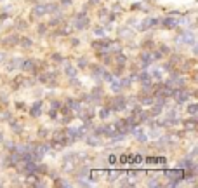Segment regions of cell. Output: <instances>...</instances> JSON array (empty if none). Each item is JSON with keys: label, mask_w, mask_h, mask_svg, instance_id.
I'll return each instance as SVG.
<instances>
[{"label": "cell", "mask_w": 198, "mask_h": 188, "mask_svg": "<svg viewBox=\"0 0 198 188\" xmlns=\"http://www.w3.org/2000/svg\"><path fill=\"white\" fill-rule=\"evenodd\" d=\"M110 87H111V91L113 92H122V86H120V79H115V77H113L111 80H110Z\"/></svg>", "instance_id": "obj_22"}, {"label": "cell", "mask_w": 198, "mask_h": 188, "mask_svg": "<svg viewBox=\"0 0 198 188\" xmlns=\"http://www.w3.org/2000/svg\"><path fill=\"white\" fill-rule=\"evenodd\" d=\"M37 30H38V33H40V35H44L45 31H47V26H45L44 23H42V25H38V28H37Z\"/></svg>", "instance_id": "obj_45"}, {"label": "cell", "mask_w": 198, "mask_h": 188, "mask_svg": "<svg viewBox=\"0 0 198 188\" xmlns=\"http://www.w3.org/2000/svg\"><path fill=\"white\" fill-rule=\"evenodd\" d=\"M101 0H89V5H99Z\"/></svg>", "instance_id": "obj_51"}, {"label": "cell", "mask_w": 198, "mask_h": 188, "mask_svg": "<svg viewBox=\"0 0 198 188\" xmlns=\"http://www.w3.org/2000/svg\"><path fill=\"white\" fill-rule=\"evenodd\" d=\"M71 45H78V38H71Z\"/></svg>", "instance_id": "obj_54"}, {"label": "cell", "mask_w": 198, "mask_h": 188, "mask_svg": "<svg viewBox=\"0 0 198 188\" xmlns=\"http://www.w3.org/2000/svg\"><path fill=\"white\" fill-rule=\"evenodd\" d=\"M179 167H184V169H195L196 171V164L193 162V158H183L179 162Z\"/></svg>", "instance_id": "obj_18"}, {"label": "cell", "mask_w": 198, "mask_h": 188, "mask_svg": "<svg viewBox=\"0 0 198 188\" xmlns=\"http://www.w3.org/2000/svg\"><path fill=\"white\" fill-rule=\"evenodd\" d=\"M125 106H127V98H123V96L116 94L115 98H113L111 105H110V108L115 110V112H122V110H125Z\"/></svg>", "instance_id": "obj_2"}, {"label": "cell", "mask_w": 198, "mask_h": 188, "mask_svg": "<svg viewBox=\"0 0 198 188\" xmlns=\"http://www.w3.org/2000/svg\"><path fill=\"white\" fill-rule=\"evenodd\" d=\"M90 73H92V79L99 80L103 77V73H104V68H103L101 64H92V66H90Z\"/></svg>", "instance_id": "obj_13"}, {"label": "cell", "mask_w": 198, "mask_h": 188, "mask_svg": "<svg viewBox=\"0 0 198 188\" xmlns=\"http://www.w3.org/2000/svg\"><path fill=\"white\" fill-rule=\"evenodd\" d=\"M26 21H18L16 23V28H19V30H26Z\"/></svg>", "instance_id": "obj_41"}, {"label": "cell", "mask_w": 198, "mask_h": 188, "mask_svg": "<svg viewBox=\"0 0 198 188\" xmlns=\"http://www.w3.org/2000/svg\"><path fill=\"white\" fill-rule=\"evenodd\" d=\"M21 68L24 70V72H28V73H37L38 72V64H37V61L35 59H23Z\"/></svg>", "instance_id": "obj_6"}, {"label": "cell", "mask_w": 198, "mask_h": 188, "mask_svg": "<svg viewBox=\"0 0 198 188\" xmlns=\"http://www.w3.org/2000/svg\"><path fill=\"white\" fill-rule=\"evenodd\" d=\"M42 110H44V105H42V101H37V103H33L31 105V108H30V115L31 117H40L42 115Z\"/></svg>", "instance_id": "obj_14"}, {"label": "cell", "mask_w": 198, "mask_h": 188, "mask_svg": "<svg viewBox=\"0 0 198 188\" xmlns=\"http://www.w3.org/2000/svg\"><path fill=\"white\" fill-rule=\"evenodd\" d=\"M9 122H11V127H12V131H14V132H21V131H23V125L19 124V122L12 120V119H11Z\"/></svg>", "instance_id": "obj_30"}, {"label": "cell", "mask_w": 198, "mask_h": 188, "mask_svg": "<svg viewBox=\"0 0 198 188\" xmlns=\"http://www.w3.org/2000/svg\"><path fill=\"white\" fill-rule=\"evenodd\" d=\"M160 23V19L158 18H146L141 21V25H139V30L141 31H146V30H150V28H153L155 25H158Z\"/></svg>", "instance_id": "obj_8"}, {"label": "cell", "mask_w": 198, "mask_h": 188, "mask_svg": "<svg viewBox=\"0 0 198 188\" xmlns=\"http://www.w3.org/2000/svg\"><path fill=\"white\" fill-rule=\"evenodd\" d=\"M177 42H183V44H188V45H195L196 38H195V33H193V31L188 30V31H183V33L179 35Z\"/></svg>", "instance_id": "obj_7"}, {"label": "cell", "mask_w": 198, "mask_h": 188, "mask_svg": "<svg viewBox=\"0 0 198 188\" xmlns=\"http://www.w3.org/2000/svg\"><path fill=\"white\" fill-rule=\"evenodd\" d=\"M54 185H56V186H71V183H68V181H64V180H56L54 181Z\"/></svg>", "instance_id": "obj_35"}, {"label": "cell", "mask_w": 198, "mask_h": 188, "mask_svg": "<svg viewBox=\"0 0 198 188\" xmlns=\"http://www.w3.org/2000/svg\"><path fill=\"white\" fill-rule=\"evenodd\" d=\"M160 53L162 54H169V53H170V49H169L167 45H160Z\"/></svg>", "instance_id": "obj_47"}, {"label": "cell", "mask_w": 198, "mask_h": 188, "mask_svg": "<svg viewBox=\"0 0 198 188\" xmlns=\"http://www.w3.org/2000/svg\"><path fill=\"white\" fill-rule=\"evenodd\" d=\"M113 40H110V38H104V37H99V40H96L92 44V49L99 51V53H103V51H106L108 53V47L111 45Z\"/></svg>", "instance_id": "obj_3"}, {"label": "cell", "mask_w": 198, "mask_h": 188, "mask_svg": "<svg viewBox=\"0 0 198 188\" xmlns=\"http://www.w3.org/2000/svg\"><path fill=\"white\" fill-rule=\"evenodd\" d=\"M139 101H141V105H142V106H151L155 99L151 98L150 94H141V96H139Z\"/></svg>", "instance_id": "obj_21"}, {"label": "cell", "mask_w": 198, "mask_h": 188, "mask_svg": "<svg viewBox=\"0 0 198 188\" xmlns=\"http://www.w3.org/2000/svg\"><path fill=\"white\" fill-rule=\"evenodd\" d=\"M113 11H116V12H120V11H122V7H120V4H115V5H113Z\"/></svg>", "instance_id": "obj_52"}, {"label": "cell", "mask_w": 198, "mask_h": 188, "mask_svg": "<svg viewBox=\"0 0 198 188\" xmlns=\"http://www.w3.org/2000/svg\"><path fill=\"white\" fill-rule=\"evenodd\" d=\"M2 143H4L5 150H9V152H11L12 148H14V143H11V141H5V139H4V141H2Z\"/></svg>", "instance_id": "obj_42"}, {"label": "cell", "mask_w": 198, "mask_h": 188, "mask_svg": "<svg viewBox=\"0 0 198 188\" xmlns=\"http://www.w3.org/2000/svg\"><path fill=\"white\" fill-rule=\"evenodd\" d=\"M132 185H134V183H132L131 180H123L122 181V186H132Z\"/></svg>", "instance_id": "obj_49"}, {"label": "cell", "mask_w": 198, "mask_h": 188, "mask_svg": "<svg viewBox=\"0 0 198 188\" xmlns=\"http://www.w3.org/2000/svg\"><path fill=\"white\" fill-rule=\"evenodd\" d=\"M19 44H21V47H24V49H28V47H31V38L30 37H19Z\"/></svg>", "instance_id": "obj_28"}, {"label": "cell", "mask_w": 198, "mask_h": 188, "mask_svg": "<svg viewBox=\"0 0 198 188\" xmlns=\"http://www.w3.org/2000/svg\"><path fill=\"white\" fill-rule=\"evenodd\" d=\"M0 2H2V0H0Z\"/></svg>", "instance_id": "obj_59"}, {"label": "cell", "mask_w": 198, "mask_h": 188, "mask_svg": "<svg viewBox=\"0 0 198 188\" xmlns=\"http://www.w3.org/2000/svg\"><path fill=\"white\" fill-rule=\"evenodd\" d=\"M0 117H2V120H4V119H5V120H11V119H12V115H11V112H4V113H2V115H0Z\"/></svg>", "instance_id": "obj_44"}, {"label": "cell", "mask_w": 198, "mask_h": 188, "mask_svg": "<svg viewBox=\"0 0 198 188\" xmlns=\"http://www.w3.org/2000/svg\"><path fill=\"white\" fill-rule=\"evenodd\" d=\"M113 113V110L110 108V106H106V108H101L99 110V113H97V115H99V119H101V120H106V119H110V115H111Z\"/></svg>", "instance_id": "obj_25"}, {"label": "cell", "mask_w": 198, "mask_h": 188, "mask_svg": "<svg viewBox=\"0 0 198 188\" xmlns=\"http://www.w3.org/2000/svg\"><path fill=\"white\" fill-rule=\"evenodd\" d=\"M101 98H103V91L99 89V87H96V89L90 92V101H101Z\"/></svg>", "instance_id": "obj_26"}, {"label": "cell", "mask_w": 198, "mask_h": 188, "mask_svg": "<svg viewBox=\"0 0 198 188\" xmlns=\"http://www.w3.org/2000/svg\"><path fill=\"white\" fill-rule=\"evenodd\" d=\"M64 73L68 75V79H73V77H77V68L73 66V64L66 63L64 64Z\"/></svg>", "instance_id": "obj_20"}, {"label": "cell", "mask_w": 198, "mask_h": 188, "mask_svg": "<svg viewBox=\"0 0 198 188\" xmlns=\"http://www.w3.org/2000/svg\"><path fill=\"white\" fill-rule=\"evenodd\" d=\"M115 64L116 66H122V68H125V63H127V58L123 56L122 53H118V54H115Z\"/></svg>", "instance_id": "obj_24"}, {"label": "cell", "mask_w": 198, "mask_h": 188, "mask_svg": "<svg viewBox=\"0 0 198 188\" xmlns=\"http://www.w3.org/2000/svg\"><path fill=\"white\" fill-rule=\"evenodd\" d=\"M47 12H49V4L47 5L38 4V5H35V7L31 9V14H33L35 18H42V16H45Z\"/></svg>", "instance_id": "obj_9"}, {"label": "cell", "mask_w": 198, "mask_h": 188, "mask_svg": "<svg viewBox=\"0 0 198 188\" xmlns=\"http://www.w3.org/2000/svg\"><path fill=\"white\" fill-rule=\"evenodd\" d=\"M19 44V37L18 35H7V37L2 38V45L4 47H14Z\"/></svg>", "instance_id": "obj_10"}, {"label": "cell", "mask_w": 198, "mask_h": 188, "mask_svg": "<svg viewBox=\"0 0 198 188\" xmlns=\"http://www.w3.org/2000/svg\"><path fill=\"white\" fill-rule=\"evenodd\" d=\"M0 186H2V181H0Z\"/></svg>", "instance_id": "obj_58"}, {"label": "cell", "mask_w": 198, "mask_h": 188, "mask_svg": "<svg viewBox=\"0 0 198 188\" xmlns=\"http://www.w3.org/2000/svg\"><path fill=\"white\" fill-rule=\"evenodd\" d=\"M66 106L71 110V112H78V110L82 108V103H80L78 99H71V98H70V99L66 101Z\"/></svg>", "instance_id": "obj_17"}, {"label": "cell", "mask_w": 198, "mask_h": 188, "mask_svg": "<svg viewBox=\"0 0 198 188\" xmlns=\"http://www.w3.org/2000/svg\"><path fill=\"white\" fill-rule=\"evenodd\" d=\"M118 37H122V38H131L132 37V30H129V25L118 28Z\"/></svg>", "instance_id": "obj_23"}, {"label": "cell", "mask_w": 198, "mask_h": 188, "mask_svg": "<svg viewBox=\"0 0 198 188\" xmlns=\"http://www.w3.org/2000/svg\"><path fill=\"white\" fill-rule=\"evenodd\" d=\"M47 134H49L47 129H40V136H42V138H44V136H47Z\"/></svg>", "instance_id": "obj_53"}, {"label": "cell", "mask_w": 198, "mask_h": 188, "mask_svg": "<svg viewBox=\"0 0 198 188\" xmlns=\"http://www.w3.org/2000/svg\"><path fill=\"white\" fill-rule=\"evenodd\" d=\"M87 66H89V61H87L85 58H80V59H78V68H82V70H85Z\"/></svg>", "instance_id": "obj_34"}, {"label": "cell", "mask_w": 198, "mask_h": 188, "mask_svg": "<svg viewBox=\"0 0 198 188\" xmlns=\"http://www.w3.org/2000/svg\"><path fill=\"white\" fill-rule=\"evenodd\" d=\"M71 26L77 28V30H85V28L89 26V18H87L85 11L78 12V14L75 16V19H73V23H71Z\"/></svg>", "instance_id": "obj_1"}, {"label": "cell", "mask_w": 198, "mask_h": 188, "mask_svg": "<svg viewBox=\"0 0 198 188\" xmlns=\"http://www.w3.org/2000/svg\"><path fill=\"white\" fill-rule=\"evenodd\" d=\"M191 68H193V63H190V61H186V63L181 64V70H183V72H188V70H191Z\"/></svg>", "instance_id": "obj_38"}, {"label": "cell", "mask_w": 198, "mask_h": 188, "mask_svg": "<svg viewBox=\"0 0 198 188\" xmlns=\"http://www.w3.org/2000/svg\"><path fill=\"white\" fill-rule=\"evenodd\" d=\"M57 112H59V110L52 106V108H51V112H49V117H51V119H56V117H57Z\"/></svg>", "instance_id": "obj_43"}, {"label": "cell", "mask_w": 198, "mask_h": 188, "mask_svg": "<svg viewBox=\"0 0 198 188\" xmlns=\"http://www.w3.org/2000/svg\"><path fill=\"white\" fill-rule=\"evenodd\" d=\"M160 23H162V26L167 28V30H174V28H177L181 25L179 19H177V18H172V16H167V18L160 19Z\"/></svg>", "instance_id": "obj_5"}, {"label": "cell", "mask_w": 198, "mask_h": 188, "mask_svg": "<svg viewBox=\"0 0 198 188\" xmlns=\"http://www.w3.org/2000/svg\"><path fill=\"white\" fill-rule=\"evenodd\" d=\"M94 35H96V37H104V28L96 26V28H94Z\"/></svg>", "instance_id": "obj_33"}, {"label": "cell", "mask_w": 198, "mask_h": 188, "mask_svg": "<svg viewBox=\"0 0 198 188\" xmlns=\"http://www.w3.org/2000/svg\"><path fill=\"white\" fill-rule=\"evenodd\" d=\"M148 185H150V186H160L158 180H151V181H148Z\"/></svg>", "instance_id": "obj_50"}, {"label": "cell", "mask_w": 198, "mask_h": 188, "mask_svg": "<svg viewBox=\"0 0 198 188\" xmlns=\"http://www.w3.org/2000/svg\"><path fill=\"white\" fill-rule=\"evenodd\" d=\"M108 14H110V11L108 9H104V7H101L99 11H97V16H99V18H106Z\"/></svg>", "instance_id": "obj_37"}, {"label": "cell", "mask_w": 198, "mask_h": 188, "mask_svg": "<svg viewBox=\"0 0 198 188\" xmlns=\"http://www.w3.org/2000/svg\"><path fill=\"white\" fill-rule=\"evenodd\" d=\"M188 113H190V115H196V113H198V105H196V103L188 105Z\"/></svg>", "instance_id": "obj_31"}, {"label": "cell", "mask_w": 198, "mask_h": 188, "mask_svg": "<svg viewBox=\"0 0 198 188\" xmlns=\"http://www.w3.org/2000/svg\"><path fill=\"white\" fill-rule=\"evenodd\" d=\"M151 63H153L151 53H150V51H142V54H141V66L142 68H148Z\"/></svg>", "instance_id": "obj_11"}, {"label": "cell", "mask_w": 198, "mask_h": 188, "mask_svg": "<svg viewBox=\"0 0 198 188\" xmlns=\"http://www.w3.org/2000/svg\"><path fill=\"white\" fill-rule=\"evenodd\" d=\"M167 178H169V185L170 186H177L179 181L183 180V173L177 169H172V171H167Z\"/></svg>", "instance_id": "obj_4"}, {"label": "cell", "mask_w": 198, "mask_h": 188, "mask_svg": "<svg viewBox=\"0 0 198 188\" xmlns=\"http://www.w3.org/2000/svg\"><path fill=\"white\" fill-rule=\"evenodd\" d=\"M150 75H151V77H155V79H157L158 82H160V80H162V70H157V68H153Z\"/></svg>", "instance_id": "obj_32"}, {"label": "cell", "mask_w": 198, "mask_h": 188, "mask_svg": "<svg viewBox=\"0 0 198 188\" xmlns=\"http://www.w3.org/2000/svg\"><path fill=\"white\" fill-rule=\"evenodd\" d=\"M71 2H73V0H59V4H61V5H64V7L71 5Z\"/></svg>", "instance_id": "obj_48"}, {"label": "cell", "mask_w": 198, "mask_h": 188, "mask_svg": "<svg viewBox=\"0 0 198 188\" xmlns=\"http://www.w3.org/2000/svg\"><path fill=\"white\" fill-rule=\"evenodd\" d=\"M0 101H2V103H9V96L5 92H2V94H0Z\"/></svg>", "instance_id": "obj_46"}, {"label": "cell", "mask_w": 198, "mask_h": 188, "mask_svg": "<svg viewBox=\"0 0 198 188\" xmlns=\"http://www.w3.org/2000/svg\"><path fill=\"white\" fill-rule=\"evenodd\" d=\"M21 63H23V59L21 58H14V59H11L9 61V70H16V68H21Z\"/></svg>", "instance_id": "obj_27"}, {"label": "cell", "mask_w": 198, "mask_h": 188, "mask_svg": "<svg viewBox=\"0 0 198 188\" xmlns=\"http://www.w3.org/2000/svg\"><path fill=\"white\" fill-rule=\"evenodd\" d=\"M196 117L195 115H191L190 119H186V120L183 122V125H184V131H195L196 129Z\"/></svg>", "instance_id": "obj_12"}, {"label": "cell", "mask_w": 198, "mask_h": 188, "mask_svg": "<svg viewBox=\"0 0 198 188\" xmlns=\"http://www.w3.org/2000/svg\"><path fill=\"white\" fill-rule=\"evenodd\" d=\"M85 174H89V169H87V167H82V169L77 173V178H83Z\"/></svg>", "instance_id": "obj_39"}, {"label": "cell", "mask_w": 198, "mask_h": 188, "mask_svg": "<svg viewBox=\"0 0 198 188\" xmlns=\"http://www.w3.org/2000/svg\"><path fill=\"white\" fill-rule=\"evenodd\" d=\"M2 141H4V136H2V132H0V143H2Z\"/></svg>", "instance_id": "obj_57"}, {"label": "cell", "mask_w": 198, "mask_h": 188, "mask_svg": "<svg viewBox=\"0 0 198 188\" xmlns=\"http://www.w3.org/2000/svg\"><path fill=\"white\" fill-rule=\"evenodd\" d=\"M4 58H5V54H4V53H2V51H0V61L4 59Z\"/></svg>", "instance_id": "obj_56"}, {"label": "cell", "mask_w": 198, "mask_h": 188, "mask_svg": "<svg viewBox=\"0 0 198 188\" xmlns=\"http://www.w3.org/2000/svg\"><path fill=\"white\" fill-rule=\"evenodd\" d=\"M118 176H120V171H113V173H110V181L118 180Z\"/></svg>", "instance_id": "obj_40"}, {"label": "cell", "mask_w": 198, "mask_h": 188, "mask_svg": "<svg viewBox=\"0 0 198 188\" xmlns=\"http://www.w3.org/2000/svg\"><path fill=\"white\" fill-rule=\"evenodd\" d=\"M132 132H134V136H136V139H137L139 143H144V141H148V134H146L142 129H137V127H134L132 129Z\"/></svg>", "instance_id": "obj_16"}, {"label": "cell", "mask_w": 198, "mask_h": 188, "mask_svg": "<svg viewBox=\"0 0 198 188\" xmlns=\"http://www.w3.org/2000/svg\"><path fill=\"white\" fill-rule=\"evenodd\" d=\"M16 106H18L19 110H23V108H24V103H18V105H16Z\"/></svg>", "instance_id": "obj_55"}, {"label": "cell", "mask_w": 198, "mask_h": 188, "mask_svg": "<svg viewBox=\"0 0 198 188\" xmlns=\"http://www.w3.org/2000/svg\"><path fill=\"white\" fill-rule=\"evenodd\" d=\"M136 79H137L142 86H151V75L148 72H142V73H139V75H136Z\"/></svg>", "instance_id": "obj_15"}, {"label": "cell", "mask_w": 198, "mask_h": 188, "mask_svg": "<svg viewBox=\"0 0 198 188\" xmlns=\"http://www.w3.org/2000/svg\"><path fill=\"white\" fill-rule=\"evenodd\" d=\"M85 141H87V145H90V147H97V145H101V138L96 136V134H89L85 138Z\"/></svg>", "instance_id": "obj_19"}, {"label": "cell", "mask_w": 198, "mask_h": 188, "mask_svg": "<svg viewBox=\"0 0 198 188\" xmlns=\"http://www.w3.org/2000/svg\"><path fill=\"white\" fill-rule=\"evenodd\" d=\"M120 86H122V89H127V87L132 86V77H125V79L120 80Z\"/></svg>", "instance_id": "obj_29"}, {"label": "cell", "mask_w": 198, "mask_h": 188, "mask_svg": "<svg viewBox=\"0 0 198 188\" xmlns=\"http://www.w3.org/2000/svg\"><path fill=\"white\" fill-rule=\"evenodd\" d=\"M52 59L56 61V63H63V61H64V58H63V54H59V53H54V54H52Z\"/></svg>", "instance_id": "obj_36"}]
</instances>
